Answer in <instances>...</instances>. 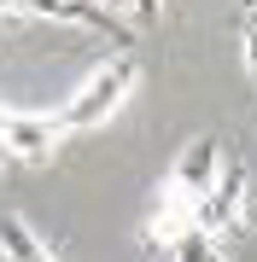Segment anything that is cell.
I'll list each match as a JSON object with an SVG mask.
<instances>
[{"label":"cell","mask_w":257,"mask_h":262,"mask_svg":"<svg viewBox=\"0 0 257 262\" xmlns=\"http://www.w3.org/2000/svg\"><path fill=\"white\" fill-rule=\"evenodd\" d=\"M134 82H141V64H134V53H111L105 64L88 70V82L70 94L65 105H58V128L65 134H82V128H100L105 117L123 111V99L134 94Z\"/></svg>","instance_id":"obj_1"},{"label":"cell","mask_w":257,"mask_h":262,"mask_svg":"<svg viewBox=\"0 0 257 262\" xmlns=\"http://www.w3.org/2000/svg\"><path fill=\"white\" fill-rule=\"evenodd\" d=\"M246 192H251V175H246V158L222 151V169L210 181V192L199 198V239H228L246 227Z\"/></svg>","instance_id":"obj_2"},{"label":"cell","mask_w":257,"mask_h":262,"mask_svg":"<svg viewBox=\"0 0 257 262\" xmlns=\"http://www.w3.org/2000/svg\"><path fill=\"white\" fill-rule=\"evenodd\" d=\"M193 233H199V198L181 192L175 181H158L152 210H146V245H158V251H181Z\"/></svg>","instance_id":"obj_3"},{"label":"cell","mask_w":257,"mask_h":262,"mask_svg":"<svg viewBox=\"0 0 257 262\" xmlns=\"http://www.w3.org/2000/svg\"><path fill=\"white\" fill-rule=\"evenodd\" d=\"M58 140H65V128H58L53 111H12L6 128H0V151L12 163H47Z\"/></svg>","instance_id":"obj_4"},{"label":"cell","mask_w":257,"mask_h":262,"mask_svg":"<svg viewBox=\"0 0 257 262\" xmlns=\"http://www.w3.org/2000/svg\"><path fill=\"white\" fill-rule=\"evenodd\" d=\"M24 12H35V18H58V24H82V29H100L105 41H117V53H129L134 29L117 18L105 0H24Z\"/></svg>","instance_id":"obj_5"},{"label":"cell","mask_w":257,"mask_h":262,"mask_svg":"<svg viewBox=\"0 0 257 262\" xmlns=\"http://www.w3.org/2000/svg\"><path fill=\"white\" fill-rule=\"evenodd\" d=\"M216 169H222V140H216V134H199V140H187V146L175 151V163H170V175H164V181H175L181 192L205 198L210 181H216Z\"/></svg>","instance_id":"obj_6"},{"label":"cell","mask_w":257,"mask_h":262,"mask_svg":"<svg viewBox=\"0 0 257 262\" xmlns=\"http://www.w3.org/2000/svg\"><path fill=\"white\" fill-rule=\"evenodd\" d=\"M0 251H6L12 262H58V256L47 251V239H41L18 210H12V215H0Z\"/></svg>","instance_id":"obj_7"},{"label":"cell","mask_w":257,"mask_h":262,"mask_svg":"<svg viewBox=\"0 0 257 262\" xmlns=\"http://www.w3.org/2000/svg\"><path fill=\"white\" fill-rule=\"evenodd\" d=\"M240 58H246V70L257 76V0L240 6Z\"/></svg>","instance_id":"obj_8"},{"label":"cell","mask_w":257,"mask_h":262,"mask_svg":"<svg viewBox=\"0 0 257 262\" xmlns=\"http://www.w3.org/2000/svg\"><path fill=\"white\" fill-rule=\"evenodd\" d=\"M175 262H228V256H222V251H216L210 239H199V233H193V239H187V245L175 251Z\"/></svg>","instance_id":"obj_9"},{"label":"cell","mask_w":257,"mask_h":262,"mask_svg":"<svg viewBox=\"0 0 257 262\" xmlns=\"http://www.w3.org/2000/svg\"><path fill=\"white\" fill-rule=\"evenodd\" d=\"M117 6L129 12V29H134V24H158V18H164V0H117Z\"/></svg>","instance_id":"obj_10"},{"label":"cell","mask_w":257,"mask_h":262,"mask_svg":"<svg viewBox=\"0 0 257 262\" xmlns=\"http://www.w3.org/2000/svg\"><path fill=\"white\" fill-rule=\"evenodd\" d=\"M0 18H24V0H0Z\"/></svg>","instance_id":"obj_11"},{"label":"cell","mask_w":257,"mask_h":262,"mask_svg":"<svg viewBox=\"0 0 257 262\" xmlns=\"http://www.w3.org/2000/svg\"><path fill=\"white\" fill-rule=\"evenodd\" d=\"M6 117H12V111H6V105H0V128H6Z\"/></svg>","instance_id":"obj_12"},{"label":"cell","mask_w":257,"mask_h":262,"mask_svg":"<svg viewBox=\"0 0 257 262\" xmlns=\"http://www.w3.org/2000/svg\"><path fill=\"white\" fill-rule=\"evenodd\" d=\"M6 163H12V158H6V151H0V169H6Z\"/></svg>","instance_id":"obj_13"},{"label":"cell","mask_w":257,"mask_h":262,"mask_svg":"<svg viewBox=\"0 0 257 262\" xmlns=\"http://www.w3.org/2000/svg\"><path fill=\"white\" fill-rule=\"evenodd\" d=\"M0 262H12V256H6V251H0Z\"/></svg>","instance_id":"obj_14"},{"label":"cell","mask_w":257,"mask_h":262,"mask_svg":"<svg viewBox=\"0 0 257 262\" xmlns=\"http://www.w3.org/2000/svg\"><path fill=\"white\" fill-rule=\"evenodd\" d=\"M105 6H111V0H105Z\"/></svg>","instance_id":"obj_15"}]
</instances>
